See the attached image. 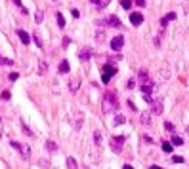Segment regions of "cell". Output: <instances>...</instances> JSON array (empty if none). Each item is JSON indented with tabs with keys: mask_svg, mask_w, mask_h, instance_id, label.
I'll list each match as a JSON object with an SVG mask.
<instances>
[{
	"mask_svg": "<svg viewBox=\"0 0 189 169\" xmlns=\"http://www.w3.org/2000/svg\"><path fill=\"white\" fill-rule=\"evenodd\" d=\"M101 110L105 114H111V112L119 110V97H116L115 91H105L103 93V97H101Z\"/></svg>",
	"mask_w": 189,
	"mask_h": 169,
	"instance_id": "6da1fadb",
	"label": "cell"
},
{
	"mask_svg": "<svg viewBox=\"0 0 189 169\" xmlns=\"http://www.w3.org/2000/svg\"><path fill=\"white\" fill-rule=\"evenodd\" d=\"M10 144H12L14 148H17V150L21 152V156L25 158V160H29V158H31V147H29L27 142H19V141H10Z\"/></svg>",
	"mask_w": 189,
	"mask_h": 169,
	"instance_id": "7a4b0ae2",
	"label": "cell"
},
{
	"mask_svg": "<svg viewBox=\"0 0 189 169\" xmlns=\"http://www.w3.org/2000/svg\"><path fill=\"white\" fill-rule=\"evenodd\" d=\"M115 74H116V67H113V65H103L101 67V82L103 84H107Z\"/></svg>",
	"mask_w": 189,
	"mask_h": 169,
	"instance_id": "3957f363",
	"label": "cell"
},
{
	"mask_svg": "<svg viewBox=\"0 0 189 169\" xmlns=\"http://www.w3.org/2000/svg\"><path fill=\"white\" fill-rule=\"evenodd\" d=\"M122 142H124V137L122 135H119V137H113L111 139V150L113 152H122Z\"/></svg>",
	"mask_w": 189,
	"mask_h": 169,
	"instance_id": "277c9868",
	"label": "cell"
},
{
	"mask_svg": "<svg viewBox=\"0 0 189 169\" xmlns=\"http://www.w3.org/2000/svg\"><path fill=\"white\" fill-rule=\"evenodd\" d=\"M98 25H109V27H116V29H119L121 27V19L116 17V15H109L107 19L98 21Z\"/></svg>",
	"mask_w": 189,
	"mask_h": 169,
	"instance_id": "5b68a950",
	"label": "cell"
},
{
	"mask_svg": "<svg viewBox=\"0 0 189 169\" xmlns=\"http://www.w3.org/2000/svg\"><path fill=\"white\" fill-rule=\"evenodd\" d=\"M149 105H151V112H153V114H162V108H164V107H162V99L153 97Z\"/></svg>",
	"mask_w": 189,
	"mask_h": 169,
	"instance_id": "8992f818",
	"label": "cell"
},
{
	"mask_svg": "<svg viewBox=\"0 0 189 169\" xmlns=\"http://www.w3.org/2000/svg\"><path fill=\"white\" fill-rule=\"evenodd\" d=\"M122 46H124V36H115L111 40V50L113 52H121Z\"/></svg>",
	"mask_w": 189,
	"mask_h": 169,
	"instance_id": "52a82bcc",
	"label": "cell"
},
{
	"mask_svg": "<svg viewBox=\"0 0 189 169\" xmlns=\"http://www.w3.org/2000/svg\"><path fill=\"white\" fill-rule=\"evenodd\" d=\"M130 23H132L134 27H139L141 23H143V15H141L139 12H132L130 13Z\"/></svg>",
	"mask_w": 189,
	"mask_h": 169,
	"instance_id": "ba28073f",
	"label": "cell"
},
{
	"mask_svg": "<svg viewBox=\"0 0 189 169\" xmlns=\"http://www.w3.org/2000/svg\"><path fill=\"white\" fill-rule=\"evenodd\" d=\"M153 87H155L153 82H143V84H141V93H143V95H151Z\"/></svg>",
	"mask_w": 189,
	"mask_h": 169,
	"instance_id": "9c48e42d",
	"label": "cell"
},
{
	"mask_svg": "<svg viewBox=\"0 0 189 169\" xmlns=\"http://www.w3.org/2000/svg\"><path fill=\"white\" fill-rule=\"evenodd\" d=\"M174 19H176V13H174V12L166 13V15H164V17H160V27H166L168 23H170V21H174Z\"/></svg>",
	"mask_w": 189,
	"mask_h": 169,
	"instance_id": "30bf717a",
	"label": "cell"
},
{
	"mask_svg": "<svg viewBox=\"0 0 189 169\" xmlns=\"http://www.w3.org/2000/svg\"><path fill=\"white\" fill-rule=\"evenodd\" d=\"M92 57V50H90V47H82V50L78 52V59L80 61H88Z\"/></svg>",
	"mask_w": 189,
	"mask_h": 169,
	"instance_id": "8fae6325",
	"label": "cell"
},
{
	"mask_svg": "<svg viewBox=\"0 0 189 169\" xmlns=\"http://www.w3.org/2000/svg\"><path fill=\"white\" fill-rule=\"evenodd\" d=\"M17 36H19V40H21L23 44H29V42H31V34L25 32V31H21V29L17 31Z\"/></svg>",
	"mask_w": 189,
	"mask_h": 169,
	"instance_id": "7c38bea8",
	"label": "cell"
},
{
	"mask_svg": "<svg viewBox=\"0 0 189 169\" xmlns=\"http://www.w3.org/2000/svg\"><path fill=\"white\" fill-rule=\"evenodd\" d=\"M78 87H80V80H78V78L71 80V84H69V89H71V91L75 93V91H78Z\"/></svg>",
	"mask_w": 189,
	"mask_h": 169,
	"instance_id": "4fadbf2b",
	"label": "cell"
},
{
	"mask_svg": "<svg viewBox=\"0 0 189 169\" xmlns=\"http://www.w3.org/2000/svg\"><path fill=\"white\" fill-rule=\"evenodd\" d=\"M69 61H61L59 63V72H61V74H67V72H69Z\"/></svg>",
	"mask_w": 189,
	"mask_h": 169,
	"instance_id": "5bb4252c",
	"label": "cell"
},
{
	"mask_svg": "<svg viewBox=\"0 0 189 169\" xmlns=\"http://www.w3.org/2000/svg\"><path fill=\"white\" fill-rule=\"evenodd\" d=\"M80 127H82V114H80V112H77V118H75V129L78 131Z\"/></svg>",
	"mask_w": 189,
	"mask_h": 169,
	"instance_id": "9a60e30c",
	"label": "cell"
},
{
	"mask_svg": "<svg viewBox=\"0 0 189 169\" xmlns=\"http://www.w3.org/2000/svg\"><path fill=\"white\" fill-rule=\"evenodd\" d=\"M46 72H48V63H46V61H42L40 65H38V74H46Z\"/></svg>",
	"mask_w": 189,
	"mask_h": 169,
	"instance_id": "2e32d148",
	"label": "cell"
},
{
	"mask_svg": "<svg viewBox=\"0 0 189 169\" xmlns=\"http://www.w3.org/2000/svg\"><path fill=\"white\" fill-rule=\"evenodd\" d=\"M46 148H48L50 152H56V150H57V144H56L54 141H46Z\"/></svg>",
	"mask_w": 189,
	"mask_h": 169,
	"instance_id": "e0dca14e",
	"label": "cell"
},
{
	"mask_svg": "<svg viewBox=\"0 0 189 169\" xmlns=\"http://www.w3.org/2000/svg\"><path fill=\"white\" fill-rule=\"evenodd\" d=\"M67 167H69V169H77V162H75L73 156H69V158H67Z\"/></svg>",
	"mask_w": 189,
	"mask_h": 169,
	"instance_id": "ac0fdd59",
	"label": "cell"
},
{
	"mask_svg": "<svg viewBox=\"0 0 189 169\" xmlns=\"http://www.w3.org/2000/svg\"><path fill=\"white\" fill-rule=\"evenodd\" d=\"M141 124L143 126H151V116L149 114H141Z\"/></svg>",
	"mask_w": 189,
	"mask_h": 169,
	"instance_id": "d6986e66",
	"label": "cell"
},
{
	"mask_svg": "<svg viewBox=\"0 0 189 169\" xmlns=\"http://www.w3.org/2000/svg\"><path fill=\"white\" fill-rule=\"evenodd\" d=\"M14 4H15V6L19 8V12H21V13H25V15H27V8L21 4V0H14Z\"/></svg>",
	"mask_w": 189,
	"mask_h": 169,
	"instance_id": "ffe728a7",
	"label": "cell"
},
{
	"mask_svg": "<svg viewBox=\"0 0 189 169\" xmlns=\"http://www.w3.org/2000/svg\"><path fill=\"white\" fill-rule=\"evenodd\" d=\"M132 4H134V0H121V6H122L124 10H130Z\"/></svg>",
	"mask_w": 189,
	"mask_h": 169,
	"instance_id": "44dd1931",
	"label": "cell"
},
{
	"mask_svg": "<svg viewBox=\"0 0 189 169\" xmlns=\"http://www.w3.org/2000/svg\"><path fill=\"white\" fill-rule=\"evenodd\" d=\"M56 17H57V25H59V29H63V27H65V17H63L59 12H57V15H56Z\"/></svg>",
	"mask_w": 189,
	"mask_h": 169,
	"instance_id": "7402d4cb",
	"label": "cell"
},
{
	"mask_svg": "<svg viewBox=\"0 0 189 169\" xmlns=\"http://www.w3.org/2000/svg\"><path fill=\"white\" fill-rule=\"evenodd\" d=\"M172 144H174V147H181V144H183V139H181V137H178V135H174Z\"/></svg>",
	"mask_w": 189,
	"mask_h": 169,
	"instance_id": "603a6c76",
	"label": "cell"
},
{
	"mask_svg": "<svg viewBox=\"0 0 189 169\" xmlns=\"http://www.w3.org/2000/svg\"><path fill=\"white\" fill-rule=\"evenodd\" d=\"M96 40H98L100 44L105 42V32H103V31H98V32H96Z\"/></svg>",
	"mask_w": 189,
	"mask_h": 169,
	"instance_id": "cb8c5ba5",
	"label": "cell"
},
{
	"mask_svg": "<svg viewBox=\"0 0 189 169\" xmlns=\"http://www.w3.org/2000/svg\"><path fill=\"white\" fill-rule=\"evenodd\" d=\"M109 2H111V0H100V2H98V10H103V8H107L109 6Z\"/></svg>",
	"mask_w": 189,
	"mask_h": 169,
	"instance_id": "d4e9b609",
	"label": "cell"
},
{
	"mask_svg": "<svg viewBox=\"0 0 189 169\" xmlns=\"http://www.w3.org/2000/svg\"><path fill=\"white\" fill-rule=\"evenodd\" d=\"M162 150H164V152H172V142L162 141Z\"/></svg>",
	"mask_w": 189,
	"mask_h": 169,
	"instance_id": "484cf974",
	"label": "cell"
},
{
	"mask_svg": "<svg viewBox=\"0 0 189 169\" xmlns=\"http://www.w3.org/2000/svg\"><path fill=\"white\" fill-rule=\"evenodd\" d=\"M94 141L96 144H101V131H94Z\"/></svg>",
	"mask_w": 189,
	"mask_h": 169,
	"instance_id": "4316f807",
	"label": "cell"
},
{
	"mask_svg": "<svg viewBox=\"0 0 189 169\" xmlns=\"http://www.w3.org/2000/svg\"><path fill=\"white\" fill-rule=\"evenodd\" d=\"M42 19H44V13L38 10V12L35 13V21H36V23H42Z\"/></svg>",
	"mask_w": 189,
	"mask_h": 169,
	"instance_id": "83f0119b",
	"label": "cell"
},
{
	"mask_svg": "<svg viewBox=\"0 0 189 169\" xmlns=\"http://www.w3.org/2000/svg\"><path fill=\"white\" fill-rule=\"evenodd\" d=\"M139 80L141 82H147V70H143V68L139 70Z\"/></svg>",
	"mask_w": 189,
	"mask_h": 169,
	"instance_id": "f1b7e54d",
	"label": "cell"
},
{
	"mask_svg": "<svg viewBox=\"0 0 189 169\" xmlns=\"http://www.w3.org/2000/svg\"><path fill=\"white\" fill-rule=\"evenodd\" d=\"M31 40H35V44H36L38 47H42V42H40V36H38V34H33V36H31Z\"/></svg>",
	"mask_w": 189,
	"mask_h": 169,
	"instance_id": "f546056e",
	"label": "cell"
},
{
	"mask_svg": "<svg viewBox=\"0 0 189 169\" xmlns=\"http://www.w3.org/2000/svg\"><path fill=\"white\" fill-rule=\"evenodd\" d=\"M0 65H8V67H12V65H14V63H12V61H10V59H4V57H2V55H0Z\"/></svg>",
	"mask_w": 189,
	"mask_h": 169,
	"instance_id": "4dcf8cb0",
	"label": "cell"
},
{
	"mask_svg": "<svg viewBox=\"0 0 189 169\" xmlns=\"http://www.w3.org/2000/svg\"><path fill=\"white\" fill-rule=\"evenodd\" d=\"M116 124H124V116H122V114H119V116L115 118V126H116Z\"/></svg>",
	"mask_w": 189,
	"mask_h": 169,
	"instance_id": "1f68e13d",
	"label": "cell"
},
{
	"mask_svg": "<svg viewBox=\"0 0 189 169\" xmlns=\"http://www.w3.org/2000/svg\"><path fill=\"white\" fill-rule=\"evenodd\" d=\"M164 129L170 131V133H174V126H172V122H166V124H164Z\"/></svg>",
	"mask_w": 189,
	"mask_h": 169,
	"instance_id": "d6a6232c",
	"label": "cell"
},
{
	"mask_svg": "<svg viewBox=\"0 0 189 169\" xmlns=\"http://www.w3.org/2000/svg\"><path fill=\"white\" fill-rule=\"evenodd\" d=\"M172 162L174 163H183V156H172Z\"/></svg>",
	"mask_w": 189,
	"mask_h": 169,
	"instance_id": "836d02e7",
	"label": "cell"
},
{
	"mask_svg": "<svg viewBox=\"0 0 189 169\" xmlns=\"http://www.w3.org/2000/svg\"><path fill=\"white\" fill-rule=\"evenodd\" d=\"M134 86H136V80H134V78H130V80H128V84H126V87H128V89H132Z\"/></svg>",
	"mask_w": 189,
	"mask_h": 169,
	"instance_id": "e575fe53",
	"label": "cell"
},
{
	"mask_svg": "<svg viewBox=\"0 0 189 169\" xmlns=\"http://www.w3.org/2000/svg\"><path fill=\"white\" fill-rule=\"evenodd\" d=\"M23 133H27L29 137H33V131H31V129H29V127H27L25 124H23Z\"/></svg>",
	"mask_w": 189,
	"mask_h": 169,
	"instance_id": "d590c367",
	"label": "cell"
},
{
	"mask_svg": "<svg viewBox=\"0 0 189 169\" xmlns=\"http://www.w3.org/2000/svg\"><path fill=\"white\" fill-rule=\"evenodd\" d=\"M136 2V6H139V8H145V0H134Z\"/></svg>",
	"mask_w": 189,
	"mask_h": 169,
	"instance_id": "8d00e7d4",
	"label": "cell"
},
{
	"mask_svg": "<svg viewBox=\"0 0 189 169\" xmlns=\"http://www.w3.org/2000/svg\"><path fill=\"white\" fill-rule=\"evenodd\" d=\"M141 139H143V142H147V144H151V142H153V139H151L149 135H143V137H141Z\"/></svg>",
	"mask_w": 189,
	"mask_h": 169,
	"instance_id": "74e56055",
	"label": "cell"
},
{
	"mask_svg": "<svg viewBox=\"0 0 189 169\" xmlns=\"http://www.w3.org/2000/svg\"><path fill=\"white\" fill-rule=\"evenodd\" d=\"M10 97H12V93H10V91H4V93H2V99H4V101H8Z\"/></svg>",
	"mask_w": 189,
	"mask_h": 169,
	"instance_id": "f35d334b",
	"label": "cell"
},
{
	"mask_svg": "<svg viewBox=\"0 0 189 169\" xmlns=\"http://www.w3.org/2000/svg\"><path fill=\"white\" fill-rule=\"evenodd\" d=\"M121 57H122V55H121V53H119V55H111V57H109V61H119V59H121Z\"/></svg>",
	"mask_w": 189,
	"mask_h": 169,
	"instance_id": "ab89813d",
	"label": "cell"
},
{
	"mask_svg": "<svg viewBox=\"0 0 189 169\" xmlns=\"http://www.w3.org/2000/svg\"><path fill=\"white\" fill-rule=\"evenodd\" d=\"M19 78V74H17V72H12V74H10V80L14 82V80H17Z\"/></svg>",
	"mask_w": 189,
	"mask_h": 169,
	"instance_id": "60d3db41",
	"label": "cell"
},
{
	"mask_svg": "<svg viewBox=\"0 0 189 169\" xmlns=\"http://www.w3.org/2000/svg\"><path fill=\"white\" fill-rule=\"evenodd\" d=\"M149 169H162V167H159V165H151Z\"/></svg>",
	"mask_w": 189,
	"mask_h": 169,
	"instance_id": "b9f144b4",
	"label": "cell"
},
{
	"mask_svg": "<svg viewBox=\"0 0 189 169\" xmlns=\"http://www.w3.org/2000/svg\"><path fill=\"white\" fill-rule=\"evenodd\" d=\"M90 2H92V4H96V6H98V2H100V0H90Z\"/></svg>",
	"mask_w": 189,
	"mask_h": 169,
	"instance_id": "7bdbcfd3",
	"label": "cell"
},
{
	"mask_svg": "<svg viewBox=\"0 0 189 169\" xmlns=\"http://www.w3.org/2000/svg\"><path fill=\"white\" fill-rule=\"evenodd\" d=\"M122 169H134V167H132V165H124Z\"/></svg>",
	"mask_w": 189,
	"mask_h": 169,
	"instance_id": "ee69618b",
	"label": "cell"
},
{
	"mask_svg": "<svg viewBox=\"0 0 189 169\" xmlns=\"http://www.w3.org/2000/svg\"><path fill=\"white\" fill-rule=\"evenodd\" d=\"M187 135H189V127H187Z\"/></svg>",
	"mask_w": 189,
	"mask_h": 169,
	"instance_id": "f6af8a7d",
	"label": "cell"
}]
</instances>
